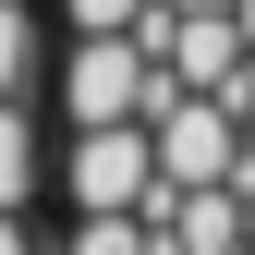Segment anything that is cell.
<instances>
[{
	"label": "cell",
	"mask_w": 255,
	"mask_h": 255,
	"mask_svg": "<svg viewBox=\"0 0 255 255\" xmlns=\"http://www.w3.org/2000/svg\"><path fill=\"white\" fill-rule=\"evenodd\" d=\"M231 195H243V255H255V170H243V182H231Z\"/></svg>",
	"instance_id": "obj_6"
},
{
	"label": "cell",
	"mask_w": 255,
	"mask_h": 255,
	"mask_svg": "<svg viewBox=\"0 0 255 255\" xmlns=\"http://www.w3.org/2000/svg\"><path fill=\"white\" fill-rule=\"evenodd\" d=\"M61 255H146V219H134V207H73Z\"/></svg>",
	"instance_id": "obj_3"
},
{
	"label": "cell",
	"mask_w": 255,
	"mask_h": 255,
	"mask_svg": "<svg viewBox=\"0 0 255 255\" xmlns=\"http://www.w3.org/2000/svg\"><path fill=\"white\" fill-rule=\"evenodd\" d=\"M37 170H49L37 110H24V98H0V207H37Z\"/></svg>",
	"instance_id": "obj_2"
},
{
	"label": "cell",
	"mask_w": 255,
	"mask_h": 255,
	"mask_svg": "<svg viewBox=\"0 0 255 255\" xmlns=\"http://www.w3.org/2000/svg\"><path fill=\"white\" fill-rule=\"evenodd\" d=\"M0 98H37V0H0Z\"/></svg>",
	"instance_id": "obj_4"
},
{
	"label": "cell",
	"mask_w": 255,
	"mask_h": 255,
	"mask_svg": "<svg viewBox=\"0 0 255 255\" xmlns=\"http://www.w3.org/2000/svg\"><path fill=\"white\" fill-rule=\"evenodd\" d=\"M0 255H37V231H24V207H0Z\"/></svg>",
	"instance_id": "obj_5"
},
{
	"label": "cell",
	"mask_w": 255,
	"mask_h": 255,
	"mask_svg": "<svg viewBox=\"0 0 255 255\" xmlns=\"http://www.w3.org/2000/svg\"><path fill=\"white\" fill-rule=\"evenodd\" d=\"M61 195L73 207H146L158 195L146 122H73V134H61Z\"/></svg>",
	"instance_id": "obj_1"
}]
</instances>
